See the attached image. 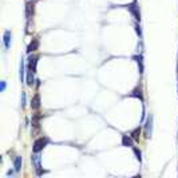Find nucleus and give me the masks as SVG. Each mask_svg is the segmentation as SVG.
I'll return each mask as SVG.
<instances>
[{
    "instance_id": "nucleus-1",
    "label": "nucleus",
    "mask_w": 178,
    "mask_h": 178,
    "mask_svg": "<svg viewBox=\"0 0 178 178\" xmlns=\"http://www.w3.org/2000/svg\"><path fill=\"white\" fill-rule=\"evenodd\" d=\"M48 143H50V138L48 137H39L38 139H35V142H34L32 150H34V153H40Z\"/></svg>"
},
{
    "instance_id": "nucleus-2",
    "label": "nucleus",
    "mask_w": 178,
    "mask_h": 178,
    "mask_svg": "<svg viewBox=\"0 0 178 178\" xmlns=\"http://www.w3.org/2000/svg\"><path fill=\"white\" fill-rule=\"evenodd\" d=\"M125 7L130 11V13L134 16V19L137 20V22H141V12H139V7H138V0H133V3L127 4Z\"/></svg>"
},
{
    "instance_id": "nucleus-3",
    "label": "nucleus",
    "mask_w": 178,
    "mask_h": 178,
    "mask_svg": "<svg viewBox=\"0 0 178 178\" xmlns=\"http://www.w3.org/2000/svg\"><path fill=\"white\" fill-rule=\"evenodd\" d=\"M31 162H32V165L35 166L36 174H38V175H42L43 173H46L44 170L42 169V157H40V153H35V154L31 157Z\"/></svg>"
},
{
    "instance_id": "nucleus-4",
    "label": "nucleus",
    "mask_w": 178,
    "mask_h": 178,
    "mask_svg": "<svg viewBox=\"0 0 178 178\" xmlns=\"http://www.w3.org/2000/svg\"><path fill=\"white\" fill-rule=\"evenodd\" d=\"M153 122H154V117H153V114H149V117L146 118V122H145V134L147 138H150L153 134Z\"/></svg>"
},
{
    "instance_id": "nucleus-5",
    "label": "nucleus",
    "mask_w": 178,
    "mask_h": 178,
    "mask_svg": "<svg viewBox=\"0 0 178 178\" xmlns=\"http://www.w3.org/2000/svg\"><path fill=\"white\" fill-rule=\"evenodd\" d=\"M11 42H12V34H11L10 30H7L3 35V44H4V51H8L11 47Z\"/></svg>"
},
{
    "instance_id": "nucleus-6",
    "label": "nucleus",
    "mask_w": 178,
    "mask_h": 178,
    "mask_svg": "<svg viewBox=\"0 0 178 178\" xmlns=\"http://www.w3.org/2000/svg\"><path fill=\"white\" fill-rule=\"evenodd\" d=\"M38 48H39V39L38 38H34L31 40V43L28 44V47H27V54H31V52L36 51Z\"/></svg>"
},
{
    "instance_id": "nucleus-7",
    "label": "nucleus",
    "mask_w": 178,
    "mask_h": 178,
    "mask_svg": "<svg viewBox=\"0 0 178 178\" xmlns=\"http://www.w3.org/2000/svg\"><path fill=\"white\" fill-rule=\"evenodd\" d=\"M31 107L34 110H38L40 107V95H39L38 92H36L35 95L32 96V101H31Z\"/></svg>"
},
{
    "instance_id": "nucleus-8",
    "label": "nucleus",
    "mask_w": 178,
    "mask_h": 178,
    "mask_svg": "<svg viewBox=\"0 0 178 178\" xmlns=\"http://www.w3.org/2000/svg\"><path fill=\"white\" fill-rule=\"evenodd\" d=\"M22 165H23V158L20 155H16L15 161H13V167H15L16 173H19L22 170Z\"/></svg>"
},
{
    "instance_id": "nucleus-9",
    "label": "nucleus",
    "mask_w": 178,
    "mask_h": 178,
    "mask_svg": "<svg viewBox=\"0 0 178 178\" xmlns=\"http://www.w3.org/2000/svg\"><path fill=\"white\" fill-rule=\"evenodd\" d=\"M122 145L126 147H133V138L131 135H122Z\"/></svg>"
},
{
    "instance_id": "nucleus-10",
    "label": "nucleus",
    "mask_w": 178,
    "mask_h": 178,
    "mask_svg": "<svg viewBox=\"0 0 178 178\" xmlns=\"http://www.w3.org/2000/svg\"><path fill=\"white\" fill-rule=\"evenodd\" d=\"M24 74H25V62L24 59L20 61V67H19V79L20 82H24Z\"/></svg>"
},
{
    "instance_id": "nucleus-11",
    "label": "nucleus",
    "mask_w": 178,
    "mask_h": 178,
    "mask_svg": "<svg viewBox=\"0 0 178 178\" xmlns=\"http://www.w3.org/2000/svg\"><path fill=\"white\" fill-rule=\"evenodd\" d=\"M34 71H31L28 68V70H27V86H30V87H32L34 86V83L36 82L35 79H34Z\"/></svg>"
},
{
    "instance_id": "nucleus-12",
    "label": "nucleus",
    "mask_w": 178,
    "mask_h": 178,
    "mask_svg": "<svg viewBox=\"0 0 178 178\" xmlns=\"http://www.w3.org/2000/svg\"><path fill=\"white\" fill-rule=\"evenodd\" d=\"M141 126H138V127H135L133 131L130 133V135H131V138H133L134 141H139V137H141Z\"/></svg>"
},
{
    "instance_id": "nucleus-13",
    "label": "nucleus",
    "mask_w": 178,
    "mask_h": 178,
    "mask_svg": "<svg viewBox=\"0 0 178 178\" xmlns=\"http://www.w3.org/2000/svg\"><path fill=\"white\" fill-rule=\"evenodd\" d=\"M131 96H135V98H139L141 101H143V95H142V90L139 89V87H137V89L134 90L133 92H131Z\"/></svg>"
},
{
    "instance_id": "nucleus-14",
    "label": "nucleus",
    "mask_w": 178,
    "mask_h": 178,
    "mask_svg": "<svg viewBox=\"0 0 178 178\" xmlns=\"http://www.w3.org/2000/svg\"><path fill=\"white\" fill-rule=\"evenodd\" d=\"M133 151H134V154H135V157H137L138 161L142 162V153H141V150L138 149V147H133Z\"/></svg>"
},
{
    "instance_id": "nucleus-15",
    "label": "nucleus",
    "mask_w": 178,
    "mask_h": 178,
    "mask_svg": "<svg viewBox=\"0 0 178 178\" xmlns=\"http://www.w3.org/2000/svg\"><path fill=\"white\" fill-rule=\"evenodd\" d=\"M134 59H137L138 64H139V72L142 74V72H143V63H142V55H139V56H134Z\"/></svg>"
},
{
    "instance_id": "nucleus-16",
    "label": "nucleus",
    "mask_w": 178,
    "mask_h": 178,
    "mask_svg": "<svg viewBox=\"0 0 178 178\" xmlns=\"http://www.w3.org/2000/svg\"><path fill=\"white\" fill-rule=\"evenodd\" d=\"M25 101H27V98H25V92L23 91L22 92V98H20V106H22V108L25 107Z\"/></svg>"
},
{
    "instance_id": "nucleus-17",
    "label": "nucleus",
    "mask_w": 178,
    "mask_h": 178,
    "mask_svg": "<svg viewBox=\"0 0 178 178\" xmlns=\"http://www.w3.org/2000/svg\"><path fill=\"white\" fill-rule=\"evenodd\" d=\"M42 118V115H35V117L32 118V125L34 126H39V119Z\"/></svg>"
},
{
    "instance_id": "nucleus-18",
    "label": "nucleus",
    "mask_w": 178,
    "mask_h": 178,
    "mask_svg": "<svg viewBox=\"0 0 178 178\" xmlns=\"http://www.w3.org/2000/svg\"><path fill=\"white\" fill-rule=\"evenodd\" d=\"M6 89H7V82L6 80H1V82H0V92H4Z\"/></svg>"
},
{
    "instance_id": "nucleus-19",
    "label": "nucleus",
    "mask_w": 178,
    "mask_h": 178,
    "mask_svg": "<svg viewBox=\"0 0 178 178\" xmlns=\"http://www.w3.org/2000/svg\"><path fill=\"white\" fill-rule=\"evenodd\" d=\"M134 27H135V31H137L138 36H139V38H142V31H141V27L138 25V23H135V25H134Z\"/></svg>"
},
{
    "instance_id": "nucleus-20",
    "label": "nucleus",
    "mask_w": 178,
    "mask_h": 178,
    "mask_svg": "<svg viewBox=\"0 0 178 178\" xmlns=\"http://www.w3.org/2000/svg\"><path fill=\"white\" fill-rule=\"evenodd\" d=\"M15 172H13V170H8V172H7V175H8V177H13V175H15Z\"/></svg>"
},
{
    "instance_id": "nucleus-21",
    "label": "nucleus",
    "mask_w": 178,
    "mask_h": 178,
    "mask_svg": "<svg viewBox=\"0 0 178 178\" xmlns=\"http://www.w3.org/2000/svg\"><path fill=\"white\" fill-rule=\"evenodd\" d=\"M28 1H34V0H28Z\"/></svg>"
}]
</instances>
